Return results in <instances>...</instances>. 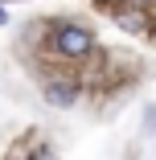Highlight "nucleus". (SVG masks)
I'll return each mask as SVG.
<instances>
[{
  "instance_id": "1",
  "label": "nucleus",
  "mask_w": 156,
  "mask_h": 160,
  "mask_svg": "<svg viewBox=\"0 0 156 160\" xmlns=\"http://www.w3.org/2000/svg\"><path fill=\"white\" fill-rule=\"evenodd\" d=\"M53 49L62 58H86L95 49V33L82 29V25H58L53 29Z\"/></svg>"
},
{
  "instance_id": "2",
  "label": "nucleus",
  "mask_w": 156,
  "mask_h": 160,
  "mask_svg": "<svg viewBox=\"0 0 156 160\" xmlns=\"http://www.w3.org/2000/svg\"><path fill=\"white\" fill-rule=\"evenodd\" d=\"M45 99H49L53 107H74L78 86H70V82H49V86H45Z\"/></svg>"
},
{
  "instance_id": "5",
  "label": "nucleus",
  "mask_w": 156,
  "mask_h": 160,
  "mask_svg": "<svg viewBox=\"0 0 156 160\" xmlns=\"http://www.w3.org/2000/svg\"><path fill=\"white\" fill-rule=\"evenodd\" d=\"M136 4H140V0H136Z\"/></svg>"
},
{
  "instance_id": "3",
  "label": "nucleus",
  "mask_w": 156,
  "mask_h": 160,
  "mask_svg": "<svg viewBox=\"0 0 156 160\" xmlns=\"http://www.w3.org/2000/svg\"><path fill=\"white\" fill-rule=\"evenodd\" d=\"M119 25L132 29V33H144V17L140 12H119Z\"/></svg>"
},
{
  "instance_id": "4",
  "label": "nucleus",
  "mask_w": 156,
  "mask_h": 160,
  "mask_svg": "<svg viewBox=\"0 0 156 160\" xmlns=\"http://www.w3.org/2000/svg\"><path fill=\"white\" fill-rule=\"evenodd\" d=\"M33 160H53V152H37V156H33Z\"/></svg>"
}]
</instances>
